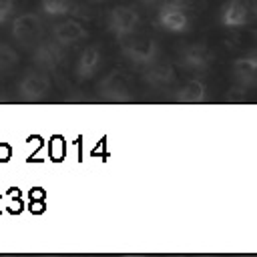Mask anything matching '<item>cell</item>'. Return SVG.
I'll return each instance as SVG.
<instances>
[{"label": "cell", "mask_w": 257, "mask_h": 257, "mask_svg": "<svg viewBox=\"0 0 257 257\" xmlns=\"http://www.w3.org/2000/svg\"><path fill=\"white\" fill-rule=\"evenodd\" d=\"M10 34L12 38L22 46H34L42 38V20L40 16L26 12L18 14L10 22Z\"/></svg>", "instance_id": "obj_4"}, {"label": "cell", "mask_w": 257, "mask_h": 257, "mask_svg": "<svg viewBox=\"0 0 257 257\" xmlns=\"http://www.w3.org/2000/svg\"><path fill=\"white\" fill-rule=\"evenodd\" d=\"M14 14V0H0V26L6 24Z\"/></svg>", "instance_id": "obj_17"}, {"label": "cell", "mask_w": 257, "mask_h": 257, "mask_svg": "<svg viewBox=\"0 0 257 257\" xmlns=\"http://www.w3.org/2000/svg\"><path fill=\"white\" fill-rule=\"evenodd\" d=\"M92 2H104V0H92Z\"/></svg>", "instance_id": "obj_19"}, {"label": "cell", "mask_w": 257, "mask_h": 257, "mask_svg": "<svg viewBox=\"0 0 257 257\" xmlns=\"http://www.w3.org/2000/svg\"><path fill=\"white\" fill-rule=\"evenodd\" d=\"M72 8H74L72 0H40V12L50 18L66 16L72 12Z\"/></svg>", "instance_id": "obj_15"}, {"label": "cell", "mask_w": 257, "mask_h": 257, "mask_svg": "<svg viewBox=\"0 0 257 257\" xmlns=\"http://www.w3.org/2000/svg\"><path fill=\"white\" fill-rule=\"evenodd\" d=\"M255 6H257V0H255Z\"/></svg>", "instance_id": "obj_20"}, {"label": "cell", "mask_w": 257, "mask_h": 257, "mask_svg": "<svg viewBox=\"0 0 257 257\" xmlns=\"http://www.w3.org/2000/svg\"><path fill=\"white\" fill-rule=\"evenodd\" d=\"M32 60L38 68L48 70V68H56L62 60H64V46L58 44L54 38H46V40H38L34 44V52H32Z\"/></svg>", "instance_id": "obj_7"}, {"label": "cell", "mask_w": 257, "mask_h": 257, "mask_svg": "<svg viewBox=\"0 0 257 257\" xmlns=\"http://www.w3.org/2000/svg\"><path fill=\"white\" fill-rule=\"evenodd\" d=\"M52 38L58 44H62L64 48H68L86 38V28H84V24H80L74 18H64L52 26Z\"/></svg>", "instance_id": "obj_8"}, {"label": "cell", "mask_w": 257, "mask_h": 257, "mask_svg": "<svg viewBox=\"0 0 257 257\" xmlns=\"http://www.w3.org/2000/svg\"><path fill=\"white\" fill-rule=\"evenodd\" d=\"M48 90H50V76L42 68L26 72L22 76V80L18 82V94L26 100L44 98L48 94Z\"/></svg>", "instance_id": "obj_6"}, {"label": "cell", "mask_w": 257, "mask_h": 257, "mask_svg": "<svg viewBox=\"0 0 257 257\" xmlns=\"http://www.w3.org/2000/svg\"><path fill=\"white\" fill-rule=\"evenodd\" d=\"M219 22L227 28H241L249 22V6L247 0H227L221 8Z\"/></svg>", "instance_id": "obj_11"}, {"label": "cell", "mask_w": 257, "mask_h": 257, "mask_svg": "<svg viewBox=\"0 0 257 257\" xmlns=\"http://www.w3.org/2000/svg\"><path fill=\"white\" fill-rule=\"evenodd\" d=\"M175 100L179 102H189V104H197V102H205L207 100V84L201 78H191L187 80L177 92H175Z\"/></svg>", "instance_id": "obj_13"}, {"label": "cell", "mask_w": 257, "mask_h": 257, "mask_svg": "<svg viewBox=\"0 0 257 257\" xmlns=\"http://www.w3.org/2000/svg\"><path fill=\"white\" fill-rule=\"evenodd\" d=\"M143 78H145L149 84H153V86L169 84V82L175 78V68H173V64H169V62H165V60L161 62V60L157 58V60H153L151 64L145 66Z\"/></svg>", "instance_id": "obj_12"}, {"label": "cell", "mask_w": 257, "mask_h": 257, "mask_svg": "<svg viewBox=\"0 0 257 257\" xmlns=\"http://www.w3.org/2000/svg\"><path fill=\"white\" fill-rule=\"evenodd\" d=\"M100 64H102V50H100V46H98V44L86 46V48L80 52L78 60H76V68H74L76 78H78V80H88V78H92V76L98 72Z\"/></svg>", "instance_id": "obj_10"}, {"label": "cell", "mask_w": 257, "mask_h": 257, "mask_svg": "<svg viewBox=\"0 0 257 257\" xmlns=\"http://www.w3.org/2000/svg\"><path fill=\"white\" fill-rule=\"evenodd\" d=\"M143 4H147V6H153V4H157V2H161V0H141Z\"/></svg>", "instance_id": "obj_18"}, {"label": "cell", "mask_w": 257, "mask_h": 257, "mask_svg": "<svg viewBox=\"0 0 257 257\" xmlns=\"http://www.w3.org/2000/svg\"><path fill=\"white\" fill-rule=\"evenodd\" d=\"M157 24L169 32H175V34H181V32H187L189 26H191V18H189V12L187 8L177 2V0H165L161 2L159 6V12H157Z\"/></svg>", "instance_id": "obj_2"}, {"label": "cell", "mask_w": 257, "mask_h": 257, "mask_svg": "<svg viewBox=\"0 0 257 257\" xmlns=\"http://www.w3.org/2000/svg\"><path fill=\"white\" fill-rule=\"evenodd\" d=\"M18 52H16V48H12L10 44H4V42H0V70H8V68H12V66H16L18 64Z\"/></svg>", "instance_id": "obj_16"}, {"label": "cell", "mask_w": 257, "mask_h": 257, "mask_svg": "<svg viewBox=\"0 0 257 257\" xmlns=\"http://www.w3.org/2000/svg\"><path fill=\"white\" fill-rule=\"evenodd\" d=\"M120 42H122V54L135 64L147 66L159 58V42L153 36L135 32L133 36H128Z\"/></svg>", "instance_id": "obj_1"}, {"label": "cell", "mask_w": 257, "mask_h": 257, "mask_svg": "<svg viewBox=\"0 0 257 257\" xmlns=\"http://www.w3.org/2000/svg\"><path fill=\"white\" fill-rule=\"evenodd\" d=\"M215 60V52L207 44H187L179 52V64L187 70H209Z\"/></svg>", "instance_id": "obj_5"}, {"label": "cell", "mask_w": 257, "mask_h": 257, "mask_svg": "<svg viewBox=\"0 0 257 257\" xmlns=\"http://www.w3.org/2000/svg\"><path fill=\"white\" fill-rule=\"evenodd\" d=\"M98 92L104 100H131V90H128V80L124 76V72L120 70H112L100 84H98Z\"/></svg>", "instance_id": "obj_9"}, {"label": "cell", "mask_w": 257, "mask_h": 257, "mask_svg": "<svg viewBox=\"0 0 257 257\" xmlns=\"http://www.w3.org/2000/svg\"><path fill=\"white\" fill-rule=\"evenodd\" d=\"M233 78L239 84H253L257 80V54H247L233 60Z\"/></svg>", "instance_id": "obj_14"}, {"label": "cell", "mask_w": 257, "mask_h": 257, "mask_svg": "<svg viewBox=\"0 0 257 257\" xmlns=\"http://www.w3.org/2000/svg\"><path fill=\"white\" fill-rule=\"evenodd\" d=\"M139 24H141V14L133 6L120 4L108 12V30L116 36V40H124L128 36H133L137 32Z\"/></svg>", "instance_id": "obj_3"}]
</instances>
